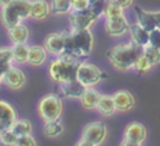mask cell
Instances as JSON below:
<instances>
[{
    "mask_svg": "<svg viewBox=\"0 0 160 146\" xmlns=\"http://www.w3.org/2000/svg\"><path fill=\"white\" fill-rule=\"evenodd\" d=\"M2 133H3V128H0V136H2Z\"/></svg>",
    "mask_w": 160,
    "mask_h": 146,
    "instance_id": "f35d334b",
    "label": "cell"
},
{
    "mask_svg": "<svg viewBox=\"0 0 160 146\" xmlns=\"http://www.w3.org/2000/svg\"><path fill=\"white\" fill-rule=\"evenodd\" d=\"M44 47L47 48V51L49 53L55 56H59L65 52V48H66V37H65V31L62 33H52L48 34L47 38H45Z\"/></svg>",
    "mask_w": 160,
    "mask_h": 146,
    "instance_id": "30bf717a",
    "label": "cell"
},
{
    "mask_svg": "<svg viewBox=\"0 0 160 146\" xmlns=\"http://www.w3.org/2000/svg\"><path fill=\"white\" fill-rule=\"evenodd\" d=\"M79 65V58H75V56L68 55V53H62L49 63L48 73H49V77L53 83L62 84L65 82L76 79Z\"/></svg>",
    "mask_w": 160,
    "mask_h": 146,
    "instance_id": "3957f363",
    "label": "cell"
},
{
    "mask_svg": "<svg viewBox=\"0 0 160 146\" xmlns=\"http://www.w3.org/2000/svg\"><path fill=\"white\" fill-rule=\"evenodd\" d=\"M51 10L58 16L69 14L72 11V3L70 0H51Z\"/></svg>",
    "mask_w": 160,
    "mask_h": 146,
    "instance_id": "d4e9b609",
    "label": "cell"
},
{
    "mask_svg": "<svg viewBox=\"0 0 160 146\" xmlns=\"http://www.w3.org/2000/svg\"><path fill=\"white\" fill-rule=\"evenodd\" d=\"M72 10H83L88 7V0H70Z\"/></svg>",
    "mask_w": 160,
    "mask_h": 146,
    "instance_id": "e575fe53",
    "label": "cell"
},
{
    "mask_svg": "<svg viewBox=\"0 0 160 146\" xmlns=\"http://www.w3.org/2000/svg\"><path fill=\"white\" fill-rule=\"evenodd\" d=\"M108 2L114 3V4L119 6V7H122V8H128V7H131V6H132L133 0H108Z\"/></svg>",
    "mask_w": 160,
    "mask_h": 146,
    "instance_id": "d590c367",
    "label": "cell"
},
{
    "mask_svg": "<svg viewBox=\"0 0 160 146\" xmlns=\"http://www.w3.org/2000/svg\"><path fill=\"white\" fill-rule=\"evenodd\" d=\"M135 14H136V18H138V23L150 33L152 30L158 28V21H156V17H155V13H150V11H146L143 8L138 7L136 6L135 8Z\"/></svg>",
    "mask_w": 160,
    "mask_h": 146,
    "instance_id": "2e32d148",
    "label": "cell"
},
{
    "mask_svg": "<svg viewBox=\"0 0 160 146\" xmlns=\"http://www.w3.org/2000/svg\"><path fill=\"white\" fill-rule=\"evenodd\" d=\"M31 0H11L10 4L2 7V23L6 28L20 24L21 20L31 17Z\"/></svg>",
    "mask_w": 160,
    "mask_h": 146,
    "instance_id": "277c9868",
    "label": "cell"
},
{
    "mask_svg": "<svg viewBox=\"0 0 160 146\" xmlns=\"http://www.w3.org/2000/svg\"><path fill=\"white\" fill-rule=\"evenodd\" d=\"M7 31H8V38L11 39L13 44H25L28 37H30L27 25L21 24V23L14 25V27H11V28H8Z\"/></svg>",
    "mask_w": 160,
    "mask_h": 146,
    "instance_id": "44dd1931",
    "label": "cell"
},
{
    "mask_svg": "<svg viewBox=\"0 0 160 146\" xmlns=\"http://www.w3.org/2000/svg\"><path fill=\"white\" fill-rule=\"evenodd\" d=\"M142 55H143V47L135 42H129L111 48L107 52V59L117 70L127 72L129 69H133L136 61Z\"/></svg>",
    "mask_w": 160,
    "mask_h": 146,
    "instance_id": "6da1fadb",
    "label": "cell"
},
{
    "mask_svg": "<svg viewBox=\"0 0 160 146\" xmlns=\"http://www.w3.org/2000/svg\"><path fill=\"white\" fill-rule=\"evenodd\" d=\"M10 3H11V0H0V6H2V7H4V6L10 4Z\"/></svg>",
    "mask_w": 160,
    "mask_h": 146,
    "instance_id": "74e56055",
    "label": "cell"
},
{
    "mask_svg": "<svg viewBox=\"0 0 160 146\" xmlns=\"http://www.w3.org/2000/svg\"><path fill=\"white\" fill-rule=\"evenodd\" d=\"M100 97H101V94L97 90H94V88H91V87H87L84 94H83L82 98H80V101H82V105L86 110H93V108H97Z\"/></svg>",
    "mask_w": 160,
    "mask_h": 146,
    "instance_id": "7402d4cb",
    "label": "cell"
},
{
    "mask_svg": "<svg viewBox=\"0 0 160 146\" xmlns=\"http://www.w3.org/2000/svg\"><path fill=\"white\" fill-rule=\"evenodd\" d=\"M13 53V61L17 63H28V56H30V47L25 44H13L11 47Z\"/></svg>",
    "mask_w": 160,
    "mask_h": 146,
    "instance_id": "603a6c76",
    "label": "cell"
},
{
    "mask_svg": "<svg viewBox=\"0 0 160 146\" xmlns=\"http://www.w3.org/2000/svg\"><path fill=\"white\" fill-rule=\"evenodd\" d=\"M51 13H52L51 3H48L47 0H32V4H31V18L45 20L47 17H49Z\"/></svg>",
    "mask_w": 160,
    "mask_h": 146,
    "instance_id": "e0dca14e",
    "label": "cell"
},
{
    "mask_svg": "<svg viewBox=\"0 0 160 146\" xmlns=\"http://www.w3.org/2000/svg\"><path fill=\"white\" fill-rule=\"evenodd\" d=\"M11 129L18 136L28 135V133H31V131H32V124H31V121H28V119H25V118L17 119V121L14 122V125L11 127Z\"/></svg>",
    "mask_w": 160,
    "mask_h": 146,
    "instance_id": "484cf974",
    "label": "cell"
},
{
    "mask_svg": "<svg viewBox=\"0 0 160 146\" xmlns=\"http://www.w3.org/2000/svg\"><path fill=\"white\" fill-rule=\"evenodd\" d=\"M146 139V128L143 124L138 121H133L127 125L122 138V146H139Z\"/></svg>",
    "mask_w": 160,
    "mask_h": 146,
    "instance_id": "ba28073f",
    "label": "cell"
},
{
    "mask_svg": "<svg viewBox=\"0 0 160 146\" xmlns=\"http://www.w3.org/2000/svg\"><path fill=\"white\" fill-rule=\"evenodd\" d=\"M97 110L101 114L102 117H111L115 114L117 107H115V101H114V97L110 94H101L98 100V104H97Z\"/></svg>",
    "mask_w": 160,
    "mask_h": 146,
    "instance_id": "d6986e66",
    "label": "cell"
},
{
    "mask_svg": "<svg viewBox=\"0 0 160 146\" xmlns=\"http://www.w3.org/2000/svg\"><path fill=\"white\" fill-rule=\"evenodd\" d=\"M13 62V53L11 48H0V62Z\"/></svg>",
    "mask_w": 160,
    "mask_h": 146,
    "instance_id": "836d02e7",
    "label": "cell"
},
{
    "mask_svg": "<svg viewBox=\"0 0 160 146\" xmlns=\"http://www.w3.org/2000/svg\"><path fill=\"white\" fill-rule=\"evenodd\" d=\"M152 66H153V65L150 63L149 59H148L145 55H142L141 58L136 61V63H135V66H133V69H135L138 73H146V72H149V69H150Z\"/></svg>",
    "mask_w": 160,
    "mask_h": 146,
    "instance_id": "4dcf8cb0",
    "label": "cell"
},
{
    "mask_svg": "<svg viewBox=\"0 0 160 146\" xmlns=\"http://www.w3.org/2000/svg\"><path fill=\"white\" fill-rule=\"evenodd\" d=\"M143 55L149 59L152 65L160 63V48L152 47V45L148 44L146 47H143Z\"/></svg>",
    "mask_w": 160,
    "mask_h": 146,
    "instance_id": "f1b7e54d",
    "label": "cell"
},
{
    "mask_svg": "<svg viewBox=\"0 0 160 146\" xmlns=\"http://www.w3.org/2000/svg\"><path fill=\"white\" fill-rule=\"evenodd\" d=\"M65 37H66V48L63 53L79 59L86 58L91 53L94 47V37L90 28L65 31Z\"/></svg>",
    "mask_w": 160,
    "mask_h": 146,
    "instance_id": "7a4b0ae2",
    "label": "cell"
},
{
    "mask_svg": "<svg viewBox=\"0 0 160 146\" xmlns=\"http://www.w3.org/2000/svg\"><path fill=\"white\" fill-rule=\"evenodd\" d=\"M3 83L7 86L8 88L13 90H18L27 83V76L20 68L17 66H10V69L6 72L4 77H3Z\"/></svg>",
    "mask_w": 160,
    "mask_h": 146,
    "instance_id": "8fae6325",
    "label": "cell"
},
{
    "mask_svg": "<svg viewBox=\"0 0 160 146\" xmlns=\"http://www.w3.org/2000/svg\"><path fill=\"white\" fill-rule=\"evenodd\" d=\"M155 17H156V21H158V28H160V11H156Z\"/></svg>",
    "mask_w": 160,
    "mask_h": 146,
    "instance_id": "8d00e7d4",
    "label": "cell"
},
{
    "mask_svg": "<svg viewBox=\"0 0 160 146\" xmlns=\"http://www.w3.org/2000/svg\"><path fill=\"white\" fill-rule=\"evenodd\" d=\"M124 16V8L119 7V6L114 4V3H107L104 10V17L105 20H114V18H119V17Z\"/></svg>",
    "mask_w": 160,
    "mask_h": 146,
    "instance_id": "4316f807",
    "label": "cell"
},
{
    "mask_svg": "<svg viewBox=\"0 0 160 146\" xmlns=\"http://www.w3.org/2000/svg\"><path fill=\"white\" fill-rule=\"evenodd\" d=\"M63 110V103L61 96L56 93H49L44 96L38 103V114L45 122L59 119Z\"/></svg>",
    "mask_w": 160,
    "mask_h": 146,
    "instance_id": "5b68a950",
    "label": "cell"
},
{
    "mask_svg": "<svg viewBox=\"0 0 160 146\" xmlns=\"http://www.w3.org/2000/svg\"><path fill=\"white\" fill-rule=\"evenodd\" d=\"M112 97H114V101H115L117 111L125 113V111L132 110L133 105H135V98H133V96L128 90L115 91V93L112 94Z\"/></svg>",
    "mask_w": 160,
    "mask_h": 146,
    "instance_id": "9a60e30c",
    "label": "cell"
},
{
    "mask_svg": "<svg viewBox=\"0 0 160 146\" xmlns=\"http://www.w3.org/2000/svg\"><path fill=\"white\" fill-rule=\"evenodd\" d=\"M108 0H88V10L94 14V16L98 18L104 14L105 10V6H107Z\"/></svg>",
    "mask_w": 160,
    "mask_h": 146,
    "instance_id": "83f0119b",
    "label": "cell"
},
{
    "mask_svg": "<svg viewBox=\"0 0 160 146\" xmlns=\"http://www.w3.org/2000/svg\"><path fill=\"white\" fill-rule=\"evenodd\" d=\"M86 86L82 84L78 79L69 80V82H65L62 84H59V90L63 94L65 97H69V98H82V96L86 91Z\"/></svg>",
    "mask_w": 160,
    "mask_h": 146,
    "instance_id": "4fadbf2b",
    "label": "cell"
},
{
    "mask_svg": "<svg viewBox=\"0 0 160 146\" xmlns=\"http://www.w3.org/2000/svg\"><path fill=\"white\" fill-rule=\"evenodd\" d=\"M129 34L132 42H135V44L141 45V47H146L149 44V31L145 30L139 23L129 25Z\"/></svg>",
    "mask_w": 160,
    "mask_h": 146,
    "instance_id": "ac0fdd59",
    "label": "cell"
},
{
    "mask_svg": "<svg viewBox=\"0 0 160 146\" xmlns=\"http://www.w3.org/2000/svg\"><path fill=\"white\" fill-rule=\"evenodd\" d=\"M97 17L88 8L83 10H72L69 13V24L72 30H84L90 28L97 21Z\"/></svg>",
    "mask_w": 160,
    "mask_h": 146,
    "instance_id": "9c48e42d",
    "label": "cell"
},
{
    "mask_svg": "<svg viewBox=\"0 0 160 146\" xmlns=\"http://www.w3.org/2000/svg\"><path fill=\"white\" fill-rule=\"evenodd\" d=\"M107 77L108 74L104 70L100 69L98 66H96L93 63H88V62H80L76 79L82 84H84L86 87H93L94 84L100 83L101 80H105Z\"/></svg>",
    "mask_w": 160,
    "mask_h": 146,
    "instance_id": "52a82bcc",
    "label": "cell"
},
{
    "mask_svg": "<svg viewBox=\"0 0 160 146\" xmlns=\"http://www.w3.org/2000/svg\"><path fill=\"white\" fill-rule=\"evenodd\" d=\"M107 138V125L101 121L90 122L82 131L79 146H98Z\"/></svg>",
    "mask_w": 160,
    "mask_h": 146,
    "instance_id": "8992f818",
    "label": "cell"
},
{
    "mask_svg": "<svg viewBox=\"0 0 160 146\" xmlns=\"http://www.w3.org/2000/svg\"><path fill=\"white\" fill-rule=\"evenodd\" d=\"M17 121V114L13 105L4 100H0V128L10 129Z\"/></svg>",
    "mask_w": 160,
    "mask_h": 146,
    "instance_id": "7c38bea8",
    "label": "cell"
},
{
    "mask_svg": "<svg viewBox=\"0 0 160 146\" xmlns=\"http://www.w3.org/2000/svg\"><path fill=\"white\" fill-rule=\"evenodd\" d=\"M17 141H18V135L14 132L13 129H3V133L0 136V142L3 145L7 146H17Z\"/></svg>",
    "mask_w": 160,
    "mask_h": 146,
    "instance_id": "f546056e",
    "label": "cell"
},
{
    "mask_svg": "<svg viewBox=\"0 0 160 146\" xmlns=\"http://www.w3.org/2000/svg\"><path fill=\"white\" fill-rule=\"evenodd\" d=\"M35 145H37V141L31 136V133L18 136V141H17V146H35Z\"/></svg>",
    "mask_w": 160,
    "mask_h": 146,
    "instance_id": "d6a6232c",
    "label": "cell"
},
{
    "mask_svg": "<svg viewBox=\"0 0 160 146\" xmlns=\"http://www.w3.org/2000/svg\"><path fill=\"white\" fill-rule=\"evenodd\" d=\"M129 25L131 24L128 23L125 16L119 17V18H114V20H105V31L111 37L124 35L127 31H129Z\"/></svg>",
    "mask_w": 160,
    "mask_h": 146,
    "instance_id": "5bb4252c",
    "label": "cell"
},
{
    "mask_svg": "<svg viewBox=\"0 0 160 146\" xmlns=\"http://www.w3.org/2000/svg\"><path fill=\"white\" fill-rule=\"evenodd\" d=\"M63 133V125L59 119H53V121L45 122L44 127V135L47 138H58Z\"/></svg>",
    "mask_w": 160,
    "mask_h": 146,
    "instance_id": "cb8c5ba5",
    "label": "cell"
},
{
    "mask_svg": "<svg viewBox=\"0 0 160 146\" xmlns=\"http://www.w3.org/2000/svg\"><path fill=\"white\" fill-rule=\"evenodd\" d=\"M149 45L160 48V28H155L149 33Z\"/></svg>",
    "mask_w": 160,
    "mask_h": 146,
    "instance_id": "1f68e13d",
    "label": "cell"
},
{
    "mask_svg": "<svg viewBox=\"0 0 160 146\" xmlns=\"http://www.w3.org/2000/svg\"><path fill=\"white\" fill-rule=\"evenodd\" d=\"M48 51L45 47L41 45H32L30 47V56H28V63L32 66H41L47 62Z\"/></svg>",
    "mask_w": 160,
    "mask_h": 146,
    "instance_id": "ffe728a7",
    "label": "cell"
}]
</instances>
